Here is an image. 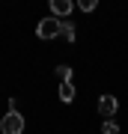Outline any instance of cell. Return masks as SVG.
<instances>
[{
    "instance_id": "9c48e42d",
    "label": "cell",
    "mask_w": 128,
    "mask_h": 134,
    "mask_svg": "<svg viewBox=\"0 0 128 134\" xmlns=\"http://www.w3.org/2000/svg\"><path fill=\"white\" fill-rule=\"evenodd\" d=\"M77 6H81L84 12H92V9H95V6H98V3H95V0H81V3H77Z\"/></svg>"
},
{
    "instance_id": "8992f818",
    "label": "cell",
    "mask_w": 128,
    "mask_h": 134,
    "mask_svg": "<svg viewBox=\"0 0 128 134\" xmlns=\"http://www.w3.org/2000/svg\"><path fill=\"white\" fill-rule=\"evenodd\" d=\"M54 72H57V77H60V83H71V66H66V63H60L57 69H54Z\"/></svg>"
},
{
    "instance_id": "5b68a950",
    "label": "cell",
    "mask_w": 128,
    "mask_h": 134,
    "mask_svg": "<svg viewBox=\"0 0 128 134\" xmlns=\"http://www.w3.org/2000/svg\"><path fill=\"white\" fill-rule=\"evenodd\" d=\"M60 39H66V42L71 45L77 39V33H75V24H71V21H63V30H60Z\"/></svg>"
},
{
    "instance_id": "ba28073f",
    "label": "cell",
    "mask_w": 128,
    "mask_h": 134,
    "mask_svg": "<svg viewBox=\"0 0 128 134\" xmlns=\"http://www.w3.org/2000/svg\"><path fill=\"white\" fill-rule=\"evenodd\" d=\"M101 134H119L116 119H104V122H101Z\"/></svg>"
},
{
    "instance_id": "52a82bcc",
    "label": "cell",
    "mask_w": 128,
    "mask_h": 134,
    "mask_svg": "<svg viewBox=\"0 0 128 134\" xmlns=\"http://www.w3.org/2000/svg\"><path fill=\"white\" fill-rule=\"evenodd\" d=\"M60 101H75V83H60Z\"/></svg>"
},
{
    "instance_id": "3957f363",
    "label": "cell",
    "mask_w": 128,
    "mask_h": 134,
    "mask_svg": "<svg viewBox=\"0 0 128 134\" xmlns=\"http://www.w3.org/2000/svg\"><path fill=\"white\" fill-rule=\"evenodd\" d=\"M95 107H98V113L104 116V119H113V116L119 113V101H116V96H101Z\"/></svg>"
},
{
    "instance_id": "277c9868",
    "label": "cell",
    "mask_w": 128,
    "mask_h": 134,
    "mask_svg": "<svg viewBox=\"0 0 128 134\" xmlns=\"http://www.w3.org/2000/svg\"><path fill=\"white\" fill-rule=\"evenodd\" d=\"M71 9H75L71 0H51V12H54V18H60V21H63V15H71Z\"/></svg>"
},
{
    "instance_id": "7a4b0ae2",
    "label": "cell",
    "mask_w": 128,
    "mask_h": 134,
    "mask_svg": "<svg viewBox=\"0 0 128 134\" xmlns=\"http://www.w3.org/2000/svg\"><path fill=\"white\" fill-rule=\"evenodd\" d=\"M60 30H63V21L60 18H42L36 24V36L39 39H57Z\"/></svg>"
},
{
    "instance_id": "6da1fadb",
    "label": "cell",
    "mask_w": 128,
    "mask_h": 134,
    "mask_svg": "<svg viewBox=\"0 0 128 134\" xmlns=\"http://www.w3.org/2000/svg\"><path fill=\"white\" fill-rule=\"evenodd\" d=\"M0 131L3 134H24V113L21 110H6V116L0 119Z\"/></svg>"
}]
</instances>
